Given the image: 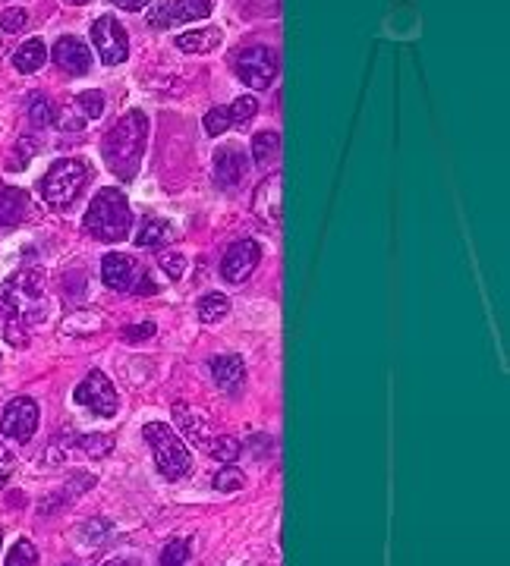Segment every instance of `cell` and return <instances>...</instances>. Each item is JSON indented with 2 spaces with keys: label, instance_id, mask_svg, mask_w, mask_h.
Instances as JSON below:
<instances>
[{
  "label": "cell",
  "instance_id": "1",
  "mask_svg": "<svg viewBox=\"0 0 510 566\" xmlns=\"http://www.w3.org/2000/svg\"><path fill=\"white\" fill-rule=\"evenodd\" d=\"M145 139H148V120L142 111L123 114L117 123L108 126V133L101 139V155L114 177L120 180L136 177L145 155Z\"/></svg>",
  "mask_w": 510,
  "mask_h": 566
},
{
  "label": "cell",
  "instance_id": "2",
  "mask_svg": "<svg viewBox=\"0 0 510 566\" xmlns=\"http://www.w3.org/2000/svg\"><path fill=\"white\" fill-rule=\"evenodd\" d=\"M82 227L89 236H95L98 243H120V239H126L133 230V211H130V202H126V195L114 186L98 189Z\"/></svg>",
  "mask_w": 510,
  "mask_h": 566
},
{
  "label": "cell",
  "instance_id": "3",
  "mask_svg": "<svg viewBox=\"0 0 510 566\" xmlns=\"http://www.w3.org/2000/svg\"><path fill=\"white\" fill-rule=\"evenodd\" d=\"M145 444L155 453V466L167 482H180L193 472V453L186 450L183 438L167 422H148L142 428Z\"/></svg>",
  "mask_w": 510,
  "mask_h": 566
},
{
  "label": "cell",
  "instance_id": "4",
  "mask_svg": "<svg viewBox=\"0 0 510 566\" xmlns=\"http://www.w3.org/2000/svg\"><path fill=\"white\" fill-rule=\"evenodd\" d=\"M45 299V277L38 271H19L7 283H0V315L19 318V321H41L45 309H38V302Z\"/></svg>",
  "mask_w": 510,
  "mask_h": 566
},
{
  "label": "cell",
  "instance_id": "5",
  "mask_svg": "<svg viewBox=\"0 0 510 566\" xmlns=\"http://www.w3.org/2000/svg\"><path fill=\"white\" fill-rule=\"evenodd\" d=\"M174 419L180 425V431L186 434L189 441H193V447L205 450L208 456H215V460H237L240 456V441H233L230 434H221L215 425H211L199 409L186 406V403H177L174 406Z\"/></svg>",
  "mask_w": 510,
  "mask_h": 566
},
{
  "label": "cell",
  "instance_id": "6",
  "mask_svg": "<svg viewBox=\"0 0 510 566\" xmlns=\"http://www.w3.org/2000/svg\"><path fill=\"white\" fill-rule=\"evenodd\" d=\"M89 183V167L79 158H60L51 164V170L41 180V199H45L51 208L67 211Z\"/></svg>",
  "mask_w": 510,
  "mask_h": 566
},
{
  "label": "cell",
  "instance_id": "7",
  "mask_svg": "<svg viewBox=\"0 0 510 566\" xmlns=\"http://www.w3.org/2000/svg\"><path fill=\"white\" fill-rule=\"evenodd\" d=\"M92 41L98 57L108 63V67H117L126 57H130V38H126V29L117 23L114 16H98L92 26Z\"/></svg>",
  "mask_w": 510,
  "mask_h": 566
},
{
  "label": "cell",
  "instance_id": "8",
  "mask_svg": "<svg viewBox=\"0 0 510 566\" xmlns=\"http://www.w3.org/2000/svg\"><path fill=\"white\" fill-rule=\"evenodd\" d=\"M35 428H38V403L32 397L10 400L4 416H0V434H7L16 444H29Z\"/></svg>",
  "mask_w": 510,
  "mask_h": 566
},
{
  "label": "cell",
  "instance_id": "9",
  "mask_svg": "<svg viewBox=\"0 0 510 566\" xmlns=\"http://www.w3.org/2000/svg\"><path fill=\"white\" fill-rule=\"evenodd\" d=\"M237 76L249 89H268L278 76V57L271 48H246L237 54Z\"/></svg>",
  "mask_w": 510,
  "mask_h": 566
},
{
  "label": "cell",
  "instance_id": "10",
  "mask_svg": "<svg viewBox=\"0 0 510 566\" xmlns=\"http://www.w3.org/2000/svg\"><path fill=\"white\" fill-rule=\"evenodd\" d=\"M76 403L85 409H95L104 419L117 416V390L98 368H92V372L82 378V384L76 387Z\"/></svg>",
  "mask_w": 510,
  "mask_h": 566
},
{
  "label": "cell",
  "instance_id": "11",
  "mask_svg": "<svg viewBox=\"0 0 510 566\" xmlns=\"http://www.w3.org/2000/svg\"><path fill=\"white\" fill-rule=\"evenodd\" d=\"M259 258H262V249L255 239H240V243H233L221 261V274L227 283H243L252 277V271L259 268Z\"/></svg>",
  "mask_w": 510,
  "mask_h": 566
},
{
  "label": "cell",
  "instance_id": "12",
  "mask_svg": "<svg viewBox=\"0 0 510 566\" xmlns=\"http://www.w3.org/2000/svg\"><path fill=\"white\" fill-rule=\"evenodd\" d=\"M51 60L57 63V70H63L67 76H85L92 70V51L85 41L67 35V38H57V45L51 51Z\"/></svg>",
  "mask_w": 510,
  "mask_h": 566
},
{
  "label": "cell",
  "instance_id": "13",
  "mask_svg": "<svg viewBox=\"0 0 510 566\" xmlns=\"http://www.w3.org/2000/svg\"><path fill=\"white\" fill-rule=\"evenodd\" d=\"M101 280H104V287H111L117 293H126V290L133 287V280H136L133 258L123 255V252L104 255V261H101Z\"/></svg>",
  "mask_w": 510,
  "mask_h": 566
},
{
  "label": "cell",
  "instance_id": "14",
  "mask_svg": "<svg viewBox=\"0 0 510 566\" xmlns=\"http://www.w3.org/2000/svg\"><path fill=\"white\" fill-rule=\"evenodd\" d=\"M215 177L224 189H233L246 177V158L237 145H221L215 151Z\"/></svg>",
  "mask_w": 510,
  "mask_h": 566
},
{
  "label": "cell",
  "instance_id": "15",
  "mask_svg": "<svg viewBox=\"0 0 510 566\" xmlns=\"http://www.w3.org/2000/svg\"><path fill=\"white\" fill-rule=\"evenodd\" d=\"M211 378L221 390H237L246 381V365L240 356H218L211 359Z\"/></svg>",
  "mask_w": 510,
  "mask_h": 566
},
{
  "label": "cell",
  "instance_id": "16",
  "mask_svg": "<svg viewBox=\"0 0 510 566\" xmlns=\"http://www.w3.org/2000/svg\"><path fill=\"white\" fill-rule=\"evenodd\" d=\"M224 41V32L208 26V29H193V32H180L177 35V48L186 54H211Z\"/></svg>",
  "mask_w": 510,
  "mask_h": 566
},
{
  "label": "cell",
  "instance_id": "17",
  "mask_svg": "<svg viewBox=\"0 0 510 566\" xmlns=\"http://www.w3.org/2000/svg\"><path fill=\"white\" fill-rule=\"evenodd\" d=\"M48 63V48H45V41L41 38H29V41H23V45L16 48V54H13V67L19 70V73H38L41 67H45Z\"/></svg>",
  "mask_w": 510,
  "mask_h": 566
},
{
  "label": "cell",
  "instance_id": "18",
  "mask_svg": "<svg viewBox=\"0 0 510 566\" xmlns=\"http://www.w3.org/2000/svg\"><path fill=\"white\" fill-rule=\"evenodd\" d=\"M29 199L23 189L13 186H0V227H13L26 217Z\"/></svg>",
  "mask_w": 510,
  "mask_h": 566
},
{
  "label": "cell",
  "instance_id": "19",
  "mask_svg": "<svg viewBox=\"0 0 510 566\" xmlns=\"http://www.w3.org/2000/svg\"><path fill=\"white\" fill-rule=\"evenodd\" d=\"M252 205H255V211H259L262 217H271V221H278V217H281V180H278V177L265 180L259 189H255Z\"/></svg>",
  "mask_w": 510,
  "mask_h": 566
},
{
  "label": "cell",
  "instance_id": "20",
  "mask_svg": "<svg viewBox=\"0 0 510 566\" xmlns=\"http://www.w3.org/2000/svg\"><path fill=\"white\" fill-rule=\"evenodd\" d=\"M98 331H104V315L95 309H79L63 321V334L67 337H89Z\"/></svg>",
  "mask_w": 510,
  "mask_h": 566
},
{
  "label": "cell",
  "instance_id": "21",
  "mask_svg": "<svg viewBox=\"0 0 510 566\" xmlns=\"http://www.w3.org/2000/svg\"><path fill=\"white\" fill-rule=\"evenodd\" d=\"M170 239H174V227H170L167 221H158V217H148L136 233V246L139 249H155V246L170 243Z\"/></svg>",
  "mask_w": 510,
  "mask_h": 566
},
{
  "label": "cell",
  "instance_id": "22",
  "mask_svg": "<svg viewBox=\"0 0 510 566\" xmlns=\"http://www.w3.org/2000/svg\"><path fill=\"white\" fill-rule=\"evenodd\" d=\"M211 10H215V0H174L170 4L174 23H199V19L211 16Z\"/></svg>",
  "mask_w": 510,
  "mask_h": 566
},
{
  "label": "cell",
  "instance_id": "23",
  "mask_svg": "<svg viewBox=\"0 0 510 566\" xmlns=\"http://www.w3.org/2000/svg\"><path fill=\"white\" fill-rule=\"evenodd\" d=\"M278 155H281V136L278 133H271V129H265V133H255V139H252V158H255V164L265 167Z\"/></svg>",
  "mask_w": 510,
  "mask_h": 566
},
{
  "label": "cell",
  "instance_id": "24",
  "mask_svg": "<svg viewBox=\"0 0 510 566\" xmlns=\"http://www.w3.org/2000/svg\"><path fill=\"white\" fill-rule=\"evenodd\" d=\"M230 312V299L224 293H208L199 299V321L202 324H218Z\"/></svg>",
  "mask_w": 510,
  "mask_h": 566
},
{
  "label": "cell",
  "instance_id": "25",
  "mask_svg": "<svg viewBox=\"0 0 510 566\" xmlns=\"http://www.w3.org/2000/svg\"><path fill=\"white\" fill-rule=\"evenodd\" d=\"M57 117V107L48 95H32L29 98V120L32 126H51Z\"/></svg>",
  "mask_w": 510,
  "mask_h": 566
},
{
  "label": "cell",
  "instance_id": "26",
  "mask_svg": "<svg viewBox=\"0 0 510 566\" xmlns=\"http://www.w3.org/2000/svg\"><path fill=\"white\" fill-rule=\"evenodd\" d=\"M38 563V551L29 538H16V544L7 551V560L4 566H35Z\"/></svg>",
  "mask_w": 510,
  "mask_h": 566
},
{
  "label": "cell",
  "instance_id": "27",
  "mask_svg": "<svg viewBox=\"0 0 510 566\" xmlns=\"http://www.w3.org/2000/svg\"><path fill=\"white\" fill-rule=\"evenodd\" d=\"M189 548H193V541H189L186 535L167 541V548L161 551V566H186L189 560Z\"/></svg>",
  "mask_w": 510,
  "mask_h": 566
},
{
  "label": "cell",
  "instance_id": "28",
  "mask_svg": "<svg viewBox=\"0 0 510 566\" xmlns=\"http://www.w3.org/2000/svg\"><path fill=\"white\" fill-rule=\"evenodd\" d=\"M76 104H79V114L85 117V120H98L101 114H104V95L101 92H79L76 95Z\"/></svg>",
  "mask_w": 510,
  "mask_h": 566
},
{
  "label": "cell",
  "instance_id": "29",
  "mask_svg": "<svg viewBox=\"0 0 510 566\" xmlns=\"http://www.w3.org/2000/svg\"><path fill=\"white\" fill-rule=\"evenodd\" d=\"M227 111H230V120H233V123H249L255 114H259V101H255L252 95H240L237 101L227 107Z\"/></svg>",
  "mask_w": 510,
  "mask_h": 566
},
{
  "label": "cell",
  "instance_id": "30",
  "mask_svg": "<svg viewBox=\"0 0 510 566\" xmlns=\"http://www.w3.org/2000/svg\"><path fill=\"white\" fill-rule=\"evenodd\" d=\"M230 111H227V107H211V111L205 114V133L208 136H224L227 133V129H230Z\"/></svg>",
  "mask_w": 510,
  "mask_h": 566
},
{
  "label": "cell",
  "instance_id": "31",
  "mask_svg": "<svg viewBox=\"0 0 510 566\" xmlns=\"http://www.w3.org/2000/svg\"><path fill=\"white\" fill-rule=\"evenodd\" d=\"M246 485V475L237 469V466H224L218 475H215V488L218 491H240Z\"/></svg>",
  "mask_w": 510,
  "mask_h": 566
},
{
  "label": "cell",
  "instance_id": "32",
  "mask_svg": "<svg viewBox=\"0 0 510 566\" xmlns=\"http://www.w3.org/2000/svg\"><path fill=\"white\" fill-rule=\"evenodd\" d=\"M29 26V13L23 7H10L0 16V32H23Z\"/></svg>",
  "mask_w": 510,
  "mask_h": 566
},
{
  "label": "cell",
  "instance_id": "33",
  "mask_svg": "<svg viewBox=\"0 0 510 566\" xmlns=\"http://www.w3.org/2000/svg\"><path fill=\"white\" fill-rule=\"evenodd\" d=\"M7 343L19 346V350H26V346H29V324L19 321V318H7Z\"/></svg>",
  "mask_w": 510,
  "mask_h": 566
},
{
  "label": "cell",
  "instance_id": "34",
  "mask_svg": "<svg viewBox=\"0 0 510 566\" xmlns=\"http://www.w3.org/2000/svg\"><path fill=\"white\" fill-rule=\"evenodd\" d=\"M161 271L170 277V280H180L186 274V258L180 252H164L161 255Z\"/></svg>",
  "mask_w": 510,
  "mask_h": 566
},
{
  "label": "cell",
  "instance_id": "35",
  "mask_svg": "<svg viewBox=\"0 0 510 566\" xmlns=\"http://www.w3.org/2000/svg\"><path fill=\"white\" fill-rule=\"evenodd\" d=\"M79 447L85 450L95 460V456H104V453H111V447H114V441L108 438V434H92V438H82L79 441Z\"/></svg>",
  "mask_w": 510,
  "mask_h": 566
},
{
  "label": "cell",
  "instance_id": "36",
  "mask_svg": "<svg viewBox=\"0 0 510 566\" xmlns=\"http://www.w3.org/2000/svg\"><path fill=\"white\" fill-rule=\"evenodd\" d=\"M32 155H35V142H32V139H19L16 148H13V161H10L7 167H10V170H23Z\"/></svg>",
  "mask_w": 510,
  "mask_h": 566
},
{
  "label": "cell",
  "instance_id": "37",
  "mask_svg": "<svg viewBox=\"0 0 510 566\" xmlns=\"http://www.w3.org/2000/svg\"><path fill=\"white\" fill-rule=\"evenodd\" d=\"M152 334H155V324L145 321V324H130V328H123L120 340H126V343H142V340H148Z\"/></svg>",
  "mask_w": 510,
  "mask_h": 566
},
{
  "label": "cell",
  "instance_id": "38",
  "mask_svg": "<svg viewBox=\"0 0 510 566\" xmlns=\"http://www.w3.org/2000/svg\"><path fill=\"white\" fill-rule=\"evenodd\" d=\"M13 466H16V460H13V453L4 447V444H0V485H4L7 482V478L13 475Z\"/></svg>",
  "mask_w": 510,
  "mask_h": 566
},
{
  "label": "cell",
  "instance_id": "39",
  "mask_svg": "<svg viewBox=\"0 0 510 566\" xmlns=\"http://www.w3.org/2000/svg\"><path fill=\"white\" fill-rule=\"evenodd\" d=\"M114 7H120V10H130V13H139V10H145L148 4H152V0H111Z\"/></svg>",
  "mask_w": 510,
  "mask_h": 566
},
{
  "label": "cell",
  "instance_id": "40",
  "mask_svg": "<svg viewBox=\"0 0 510 566\" xmlns=\"http://www.w3.org/2000/svg\"><path fill=\"white\" fill-rule=\"evenodd\" d=\"M108 566H139V563H133V560H111Z\"/></svg>",
  "mask_w": 510,
  "mask_h": 566
},
{
  "label": "cell",
  "instance_id": "41",
  "mask_svg": "<svg viewBox=\"0 0 510 566\" xmlns=\"http://www.w3.org/2000/svg\"><path fill=\"white\" fill-rule=\"evenodd\" d=\"M70 4H89V0H70Z\"/></svg>",
  "mask_w": 510,
  "mask_h": 566
}]
</instances>
